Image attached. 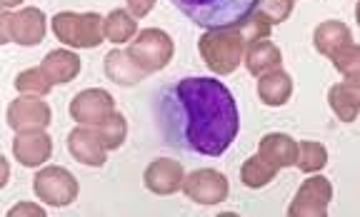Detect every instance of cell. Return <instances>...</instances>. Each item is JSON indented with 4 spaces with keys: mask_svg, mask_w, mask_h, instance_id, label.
<instances>
[{
    "mask_svg": "<svg viewBox=\"0 0 360 217\" xmlns=\"http://www.w3.org/2000/svg\"><path fill=\"white\" fill-rule=\"evenodd\" d=\"M115 112V100L112 95L105 93L101 88H90L83 90L73 98L70 103V117H73L78 125H88V128H96L103 120Z\"/></svg>",
    "mask_w": 360,
    "mask_h": 217,
    "instance_id": "cell-9",
    "label": "cell"
},
{
    "mask_svg": "<svg viewBox=\"0 0 360 217\" xmlns=\"http://www.w3.org/2000/svg\"><path fill=\"white\" fill-rule=\"evenodd\" d=\"M53 33L70 48H98L105 38V18L98 13H58Z\"/></svg>",
    "mask_w": 360,
    "mask_h": 217,
    "instance_id": "cell-4",
    "label": "cell"
},
{
    "mask_svg": "<svg viewBox=\"0 0 360 217\" xmlns=\"http://www.w3.org/2000/svg\"><path fill=\"white\" fill-rule=\"evenodd\" d=\"M328 162V150L321 143H300L298 145V162L295 165L303 170V173H318L323 170Z\"/></svg>",
    "mask_w": 360,
    "mask_h": 217,
    "instance_id": "cell-26",
    "label": "cell"
},
{
    "mask_svg": "<svg viewBox=\"0 0 360 217\" xmlns=\"http://www.w3.org/2000/svg\"><path fill=\"white\" fill-rule=\"evenodd\" d=\"M33 190L35 195L48 205L65 207L78 197V180L73 178V173H68L65 167L51 165L43 167L33 178Z\"/></svg>",
    "mask_w": 360,
    "mask_h": 217,
    "instance_id": "cell-6",
    "label": "cell"
},
{
    "mask_svg": "<svg viewBox=\"0 0 360 217\" xmlns=\"http://www.w3.org/2000/svg\"><path fill=\"white\" fill-rule=\"evenodd\" d=\"M278 167L273 165V162H268L263 155H253L248 157L245 165L240 167V178H243V185H248V188H263V185H268L270 180L276 178Z\"/></svg>",
    "mask_w": 360,
    "mask_h": 217,
    "instance_id": "cell-23",
    "label": "cell"
},
{
    "mask_svg": "<svg viewBox=\"0 0 360 217\" xmlns=\"http://www.w3.org/2000/svg\"><path fill=\"white\" fill-rule=\"evenodd\" d=\"M105 75H108V80H112V83H118V85H135V83H141L148 72L143 70L128 53L110 51L105 55Z\"/></svg>",
    "mask_w": 360,
    "mask_h": 217,
    "instance_id": "cell-19",
    "label": "cell"
},
{
    "mask_svg": "<svg viewBox=\"0 0 360 217\" xmlns=\"http://www.w3.org/2000/svg\"><path fill=\"white\" fill-rule=\"evenodd\" d=\"M165 143L193 155H223L240 130L236 98L215 78H183L155 100Z\"/></svg>",
    "mask_w": 360,
    "mask_h": 217,
    "instance_id": "cell-1",
    "label": "cell"
},
{
    "mask_svg": "<svg viewBox=\"0 0 360 217\" xmlns=\"http://www.w3.org/2000/svg\"><path fill=\"white\" fill-rule=\"evenodd\" d=\"M51 152H53V140L45 130L18 133V138L13 140V155L25 167L43 165L45 160H51Z\"/></svg>",
    "mask_w": 360,
    "mask_h": 217,
    "instance_id": "cell-14",
    "label": "cell"
},
{
    "mask_svg": "<svg viewBox=\"0 0 360 217\" xmlns=\"http://www.w3.org/2000/svg\"><path fill=\"white\" fill-rule=\"evenodd\" d=\"M330 60L338 67V72H343L345 78H360V48L355 43L343 45Z\"/></svg>",
    "mask_w": 360,
    "mask_h": 217,
    "instance_id": "cell-27",
    "label": "cell"
},
{
    "mask_svg": "<svg viewBox=\"0 0 360 217\" xmlns=\"http://www.w3.org/2000/svg\"><path fill=\"white\" fill-rule=\"evenodd\" d=\"M243 48L245 40L240 35V28H223V30H210L200 38L198 51H200L205 65L218 75H228L233 72L243 60Z\"/></svg>",
    "mask_w": 360,
    "mask_h": 217,
    "instance_id": "cell-3",
    "label": "cell"
},
{
    "mask_svg": "<svg viewBox=\"0 0 360 217\" xmlns=\"http://www.w3.org/2000/svg\"><path fill=\"white\" fill-rule=\"evenodd\" d=\"M281 60H283V55H281V51H278V45L270 43L268 38L248 45L245 65H248V70L253 72V75H258V78H263V75H268V72H273V70H281Z\"/></svg>",
    "mask_w": 360,
    "mask_h": 217,
    "instance_id": "cell-18",
    "label": "cell"
},
{
    "mask_svg": "<svg viewBox=\"0 0 360 217\" xmlns=\"http://www.w3.org/2000/svg\"><path fill=\"white\" fill-rule=\"evenodd\" d=\"M263 18L270 22V25H276V22H285L292 13V0H260L258 3Z\"/></svg>",
    "mask_w": 360,
    "mask_h": 217,
    "instance_id": "cell-29",
    "label": "cell"
},
{
    "mask_svg": "<svg viewBox=\"0 0 360 217\" xmlns=\"http://www.w3.org/2000/svg\"><path fill=\"white\" fill-rule=\"evenodd\" d=\"M333 197V188L326 178H310L303 183V188L298 190V195L292 200L288 215H310V217H326L328 215V202Z\"/></svg>",
    "mask_w": 360,
    "mask_h": 217,
    "instance_id": "cell-11",
    "label": "cell"
},
{
    "mask_svg": "<svg viewBox=\"0 0 360 217\" xmlns=\"http://www.w3.org/2000/svg\"><path fill=\"white\" fill-rule=\"evenodd\" d=\"M146 188L155 195H173L178 190H183L186 183V173H183V165L178 160H168V157H160V160H153L146 170Z\"/></svg>",
    "mask_w": 360,
    "mask_h": 217,
    "instance_id": "cell-12",
    "label": "cell"
},
{
    "mask_svg": "<svg viewBox=\"0 0 360 217\" xmlns=\"http://www.w3.org/2000/svg\"><path fill=\"white\" fill-rule=\"evenodd\" d=\"M183 192L198 205H218L228 197V178L218 170H195L183 183Z\"/></svg>",
    "mask_w": 360,
    "mask_h": 217,
    "instance_id": "cell-10",
    "label": "cell"
},
{
    "mask_svg": "<svg viewBox=\"0 0 360 217\" xmlns=\"http://www.w3.org/2000/svg\"><path fill=\"white\" fill-rule=\"evenodd\" d=\"M258 152L268 162H273L278 170H281V167H290L298 162V145H295V140L288 138V135H283V133L265 135V138L260 140Z\"/></svg>",
    "mask_w": 360,
    "mask_h": 217,
    "instance_id": "cell-16",
    "label": "cell"
},
{
    "mask_svg": "<svg viewBox=\"0 0 360 217\" xmlns=\"http://www.w3.org/2000/svg\"><path fill=\"white\" fill-rule=\"evenodd\" d=\"M153 6H155V0H128V11L133 13L135 18L148 15V13L153 11Z\"/></svg>",
    "mask_w": 360,
    "mask_h": 217,
    "instance_id": "cell-30",
    "label": "cell"
},
{
    "mask_svg": "<svg viewBox=\"0 0 360 217\" xmlns=\"http://www.w3.org/2000/svg\"><path fill=\"white\" fill-rule=\"evenodd\" d=\"M22 0H3V6L6 8H13V6H20Z\"/></svg>",
    "mask_w": 360,
    "mask_h": 217,
    "instance_id": "cell-33",
    "label": "cell"
},
{
    "mask_svg": "<svg viewBox=\"0 0 360 217\" xmlns=\"http://www.w3.org/2000/svg\"><path fill=\"white\" fill-rule=\"evenodd\" d=\"M258 95L260 100L270 107H281L290 100L292 95V80L285 70H273L258 80Z\"/></svg>",
    "mask_w": 360,
    "mask_h": 217,
    "instance_id": "cell-21",
    "label": "cell"
},
{
    "mask_svg": "<svg viewBox=\"0 0 360 217\" xmlns=\"http://www.w3.org/2000/svg\"><path fill=\"white\" fill-rule=\"evenodd\" d=\"M43 72L48 75L53 85H65L78 78L80 72V58L70 51H51L43 60Z\"/></svg>",
    "mask_w": 360,
    "mask_h": 217,
    "instance_id": "cell-17",
    "label": "cell"
},
{
    "mask_svg": "<svg viewBox=\"0 0 360 217\" xmlns=\"http://www.w3.org/2000/svg\"><path fill=\"white\" fill-rule=\"evenodd\" d=\"M238 28H240V35H243V40H245V45H253V43H258V40L268 38L273 25L265 20L263 13H255V15H250L243 25H238Z\"/></svg>",
    "mask_w": 360,
    "mask_h": 217,
    "instance_id": "cell-28",
    "label": "cell"
},
{
    "mask_svg": "<svg viewBox=\"0 0 360 217\" xmlns=\"http://www.w3.org/2000/svg\"><path fill=\"white\" fill-rule=\"evenodd\" d=\"M173 40L168 33L158 28H148L143 33H138L128 45V55L133 58L138 65L146 72H158L163 70L173 58Z\"/></svg>",
    "mask_w": 360,
    "mask_h": 217,
    "instance_id": "cell-5",
    "label": "cell"
},
{
    "mask_svg": "<svg viewBox=\"0 0 360 217\" xmlns=\"http://www.w3.org/2000/svg\"><path fill=\"white\" fill-rule=\"evenodd\" d=\"M138 33V22H135V15L123 8H115L110 15L105 18V38L110 43L120 45V43H130Z\"/></svg>",
    "mask_w": 360,
    "mask_h": 217,
    "instance_id": "cell-22",
    "label": "cell"
},
{
    "mask_svg": "<svg viewBox=\"0 0 360 217\" xmlns=\"http://www.w3.org/2000/svg\"><path fill=\"white\" fill-rule=\"evenodd\" d=\"M68 150L78 162L88 167H103L108 160L105 147H103L101 138H98L96 128H88V125H80L73 133L68 135Z\"/></svg>",
    "mask_w": 360,
    "mask_h": 217,
    "instance_id": "cell-13",
    "label": "cell"
},
{
    "mask_svg": "<svg viewBox=\"0 0 360 217\" xmlns=\"http://www.w3.org/2000/svg\"><path fill=\"white\" fill-rule=\"evenodd\" d=\"M15 88H18V93H22V95H38V98H45V95L51 93L53 83L48 80L43 67H30V70L18 75Z\"/></svg>",
    "mask_w": 360,
    "mask_h": 217,
    "instance_id": "cell-25",
    "label": "cell"
},
{
    "mask_svg": "<svg viewBox=\"0 0 360 217\" xmlns=\"http://www.w3.org/2000/svg\"><path fill=\"white\" fill-rule=\"evenodd\" d=\"M355 20H358V25H360V0H358V8H355Z\"/></svg>",
    "mask_w": 360,
    "mask_h": 217,
    "instance_id": "cell-34",
    "label": "cell"
},
{
    "mask_svg": "<svg viewBox=\"0 0 360 217\" xmlns=\"http://www.w3.org/2000/svg\"><path fill=\"white\" fill-rule=\"evenodd\" d=\"M8 173H11V170H8V162H6V157H3V165H0V185L8 183Z\"/></svg>",
    "mask_w": 360,
    "mask_h": 217,
    "instance_id": "cell-32",
    "label": "cell"
},
{
    "mask_svg": "<svg viewBox=\"0 0 360 217\" xmlns=\"http://www.w3.org/2000/svg\"><path fill=\"white\" fill-rule=\"evenodd\" d=\"M330 107L343 123H353L360 112V78H348L330 88Z\"/></svg>",
    "mask_w": 360,
    "mask_h": 217,
    "instance_id": "cell-15",
    "label": "cell"
},
{
    "mask_svg": "<svg viewBox=\"0 0 360 217\" xmlns=\"http://www.w3.org/2000/svg\"><path fill=\"white\" fill-rule=\"evenodd\" d=\"M170 3L200 28L223 30L243 25L253 15L260 0H170Z\"/></svg>",
    "mask_w": 360,
    "mask_h": 217,
    "instance_id": "cell-2",
    "label": "cell"
},
{
    "mask_svg": "<svg viewBox=\"0 0 360 217\" xmlns=\"http://www.w3.org/2000/svg\"><path fill=\"white\" fill-rule=\"evenodd\" d=\"M6 120L15 133L45 130L51 125V105L40 100L38 95H25V98H18L8 105Z\"/></svg>",
    "mask_w": 360,
    "mask_h": 217,
    "instance_id": "cell-8",
    "label": "cell"
},
{
    "mask_svg": "<svg viewBox=\"0 0 360 217\" xmlns=\"http://www.w3.org/2000/svg\"><path fill=\"white\" fill-rule=\"evenodd\" d=\"M8 215H45L43 212V207H35V205H25V202H22V205H18V207H13L11 212H8Z\"/></svg>",
    "mask_w": 360,
    "mask_h": 217,
    "instance_id": "cell-31",
    "label": "cell"
},
{
    "mask_svg": "<svg viewBox=\"0 0 360 217\" xmlns=\"http://www.w3.org/2000/svg\"><path fill=\"white\" fill-rule=\"evenodd\" d=\"M96 130L105 150H118L120 145L125 143V135H128V123H125V117L120 112H112L108 120L96 125Z\"/></svg>",
    "mask_w": 360,
    "mask_h": 217,
    "instance_id": "cell-24",
    "label": "cell"
},
{
    "mask_svg": "<svg viewBox=\"0 0 360 217\" xmlns=\"http://www.w3.org/2000/svg\"><path fill=\"white\" fill-rule=\"evenodd\" d=\"M45 38V15L38 8H22L18 13H3V43L38 45Z\"/></svg>",
    "mask_w": 360,
    "mask_h": 217,
    "instance_id": "cell-7",
    "label": "cell"
},
{
    "mask_svg": "<svg viewBox=\"0 0 360 217\" xmlns=\"http://www.w3.org/2000/svg\"><path fill=\"white\" fill-rule=\"evenodd\" d=\"M315 51L326 58H333L343 45L353 43V35H350L348 25L340 20H326L323 25L315 28Z\"/></svg>",
    "mask_w": 360,
    "mask_h": 217,
    "instance_id": "cell-20",
    "label": "cell"
}]
</instances>
